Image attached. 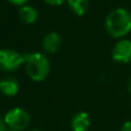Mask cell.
<instances>
[{
    "label": "cell",
    "mask_w": 131,
    "mask_h": 131,
    "mask_svg": "<svg viewBox=\"0 0 131 131\" xmlns=\"http://www.w3.org/2000/svg\"><path fill=\"white\" fill-rule=\"evenodd\" d=\"M104 29L114 38H124L131 31V13L123 7L113 9L104 19Z\"/></svg>",
    "instance_id": "obj_1"
},
{
    "label": "cell",
    "mask_w": 131,
    "mask_h": 131,
    "mask_svg": "<svg viewBox=\"0 0 131 131\" xmlns=\"http://www.w3.org/2000/svg\"><path fill=\"white\" fill-rule=\"evenodd\" d=\"M25 70L27 75L35 82H42L49 77L51 64L49 58L41 52H31L26 54Z\"/></svg>",
    "instance_id": "obj_2"
},
{
    "label": "cell",
    "mask_w": 131,
    "mask_h": 131,
    "mask_svg": "<svg viewBox=\"0 0 131 131\" xmlns=\"http://www.w3.org/2000/svg\"><path fill=\"white\" fill-rule=\"evenodd\" d=\"M26 54L13 49H0V71L4 73L16 72L23 66Z\"/></svg>",
    "instance_id": "obj_3"
},
{
    "label": "cell",
    "mask_w": 131,
    "mask_h": 131,
    "mask_svg": "<svg viewBox=\"0 0 131 131\" xmlns=\"http://www.w3.org/2000/svg\"><path fill=\"white\" fill-rule=\"evenodd\" d=\"M4 121L7 129L15 131H23L30 124V115L26 109L15 107L7 111L4 116Z\"/></svg>",
    "instance_id": "obj_4"
},
{
    "label": "cell",
    "mask_w": 131,
    "mask_h": 131,
    "mask_svg": "<svg viewBox=\"0 0 131 131\" xmlns=\"http://www.w3.org/2000/svg\"><path fill=\"white\" fill-rule=\"evenodd\" d=\"M111 57L116 63L126 64L131 62V41L128 38H121L113 48Z\"/></svg>",
    "instance_id": "obj_5"
},
{
    "label": "cell",
    "mask_w": 131,
    "mask_h": 131,
    "mask_svg": "<svg viewBox=\"0 0 131 131\" xmlns=\"http://www.w3.org/2000/svg\"><path fill=\"white\" fill-rule=\"evenodd\" d=\"M63 44V38L58 32L56 31H50L44 35L42 40V49L45 53H56L58 50L62 48Z\"/></svg>",
    "instance_id": "obj_6"
},
{
    "label": "cell",
    "mask_w": 131,
    "mask_h": 131,
    "mask_svg": "<svg viewBox=\"0 0 131 131\" xmlns=\"http://www.w3.org/2000/svg\"><path fill=\"white\" fill-rule=\"evenodd\" d=\"M19 89H20V84L14 75L7 74L0 79V93L5 96H15Z\"/></svg>",
    "instance_id": "obj_7"
},
{
    "label": "cell",
    "mask_w": 131,
    "mask_h": 131,
    "mask_svg": "<svg viewBox=\"0 0 131 131\" xmlns=\"http://www.w3.org/2000/svg\"><path fill=\"white\" fill-rule=\"evenodd\" d=\"M91 128V116L86 111H78L71 118L72 131H88Z\"/></svg>",
    "instance_id": "obj_8"
},
{
    "label": "cell",
    "mask_w": 131,
    "mask_h": 131,
    "mask_svg": "<svg viewBox=\"0 0 131 131\" xmlns=\"http://www.w3.org/2000/svg\"><path fill=\"white\" fill-rule=\"evenodd\" d=\"M19 19L25 25H32L38 19V10L30 5L21 6L19 8Z\"/></svg>",
    "instance_id": "obj_9"
},
{
    "label": "cell",
    "mask_w": 131,
    "mask_h": 131,
    "mask_svg": "<svg viewBox=\"0 0 131 131\" xmlns=\"http://www.w3.org/2000/svg\"><path fill=\"white\" fill-rule=\"evenodd\" d=\"M66 5L71 13L77 16H82L88 10L89 1L88 0H66Z\"/></svg>",
    "instance_id": "obj_10"
},
{
    "label": "cell",
    "mask_w": 131,
    "mask_h": 131,
    "mask_svg": "<svg viewBox=\"0 0 131 131\" xmlns=\"http://www.w3.org/2000/svg\"><path fill=\"white\" fill-rule=\"evenodd\" d=\"M9 4H12V5L14 6H19V7H21V6H25V5H28V3H29L30 0H7Z\"/></svg>",
    "instance_id": "obj_11"
},
{
    "label": "cell",
    "mask_w": 131,
    "mask_h": 131,
    "mask_svg": "<svg viewBox=\"0 0 131 131\" xmlns=\"http://www.w3.org/2000/svg\"><path fill=\"white\" fill-rule=\"evenodd\" d=\"M43 1L50 6H60L64 3H66V0H43Z\"/></svg>",
    "instance_id": "obj_12"
},
{
    "label": "cell",
    "mask_w": 131,
    "mask_h": 131,
    "mask_svg": "<svg viewBox=\"0 0 131 131\" xmlns=\"http://www.w3.org/2000/svg\"><path fill=\"white\" fill-rule=\"evenodd\" d=\"M121 131H131V121H126L122 124Z\"/></svg>",
    "instance_id": "obj_13"
},
{
    "label": "cell",
    "mask_w": 131,
    "mask_h": 131,
    "mask_svg": "<svg viewBox=\"0 0 131 131\" xmlns=\"http://www.w3.org/2000/svg\"><path fill=\"white\" fill-rule=\"evenodd\" d=\"M6 130H7V126L5 124V121H4V118L0 117V131H6Z\"/></svg>",
    "instance_id": "obj_14"
},
{
    "label": "cell",
    "mask_w": 131,
    "mask_h": 131,
    "mask_svg": "<svg viewBox=\"0 0 131 131\" xmlns=\"http://www.w3.org/2000/svg\"><path fill=\"white\" fill-rule=\"evenodd\" d=\"M128 92H129V94L131 95V77H130V79H129V81H128Z\"/></svg>",
    "instance_id": "obj_15"
},
{
    "label": "cell",
    "mask_w": 131,
    "mask_h": 131,
    "mask_svg": "<svg viewBox=\"0 0 131 131\" xmlns=\"http://www.w3.org/2000/svg\"><path fill=\"white\" fill-rule=\"evenodd\" d=\"M29 131H43V130H41V129H31V130H29Z\"/></svg>",
    "instance_id": "obj_16"
},
{
    "label": "cell",
    "mask_w": 131,
    "mask_h": 131,
    "mask_svg": "<svg viewBox=\"0 0 131 131\" xmlns=\"http://www.w3.org/2000/svg\"><path fill=\"white\" fill-rule=\"evenodd\" d=\"M6 131H15V130H12V129H7Z\"/></svg>",
    "instance_id": "obj_17"
}]
</instances>
